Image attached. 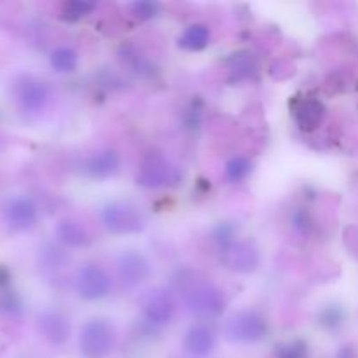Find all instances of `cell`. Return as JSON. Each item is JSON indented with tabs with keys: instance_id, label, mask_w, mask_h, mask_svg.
I'll list each match as a JSON object with an SVG mask.
<instances>
[{
	"instance_id": "obj_1",
	"label": "cell",
	"mask_w": 358,
	"mask_h": 358,
	"mask_svg": "<svg viewBox=\"0 0 358 358\" xmlns=\"http://www.w3.org/2000/svg\"><path fill=\"white\" fill-rule=\"evenodd\" d=\"M182 297L187 310L199 317H217L226 308L222 290L210 282L191 280L187 285L182 287Z\"/></svg>"
},
{
	"instance_id": "obj_2",
	"label": "cell",
	"mask_w": 358,
	"mask_h": 358,
	"mask_svg": "<svg viewBox=\"0 0 358 358\" xmlns=\"http://www.w3.org/2000/svg\"><path fill=\"white\" fill-rule=\"evenodd\" d=\"M115 345L114 327L107 320H90L79 336V350L86 358H105Z\"/></svg>"
},
{
	"instance_id": "obj_3",
	"label": "cell",
	"mask_w": 358,
	"mask_h": 358,
	"mask_svg": "<svg viewBox=\"0 0 358 358\" xmlns=\"http://www.w3.org/2000/svg\"><path fill=\"white\" fill-rule=\"evenodd\" d=\"M100 217L105 229L114 234L138 233L145 227V220H143L140 210L126 201L108 203L107 206H103Z\"/></svg>"
},
{
	"instance_id": "obj_4",
	"label": "cell",
	"mask_w": 358,
	"mask_h": 358,
	"mask_svg": "<svg viewBox=\"0 0 358 358\" xmlns=\"http://www.w3.org/2000/svg\"><path fill=\"white\" fill-rule=\"evenodd\" d=\"M224 332L229 341L257 343L268 334V322L257 311H240L227 318Z\"/></svg>"
},
{
	"instance_id": "obj_5",
	"label": "cell",
	"mask_w": 358,
	"mask_h": 358,
	"mask_svg": "<svg viewBox=\"0 0 358 358\" xmlns=\"http://www.w3.org/2000/svg\"><path fill=\"white\" fill-rule=\"evenodd\" d=\"M178 178L177 170L161 154L152 152L143 157L136 173V184L145 189H159L173 184Z\"/></svg>"
},
{
	"instance_id": "obj_6",
	"label": "cell",
	"mask_w": 358,
	"mask_h": 358,
	"mask_svg": "<svg viewBox=\"0 0 358 358\" xmlns=\"http://www.w3.org/2000/svg\"><path fill=\"white\" fill-rule=\"evenodd\" d=\"M76 289L83 299L98 301L108 296L112 289V280L103 268L96 264H86L77 271Z\"/></svg>"
},
{
	"instance_id": "obj_7",
	"label": "cell",
	"mask_w": 358,
	"mask_h": 358,
	"mask_svg": "<svg viewBox=\"0 0 358 358\" xmlns=\"http://www.w3.org/2000/svg\"><path fill=\"white\" fill-rule=\"evenodd\" d=\"M142 313L149 324L161 327L170 324L175 315V301L164 289H154L142 299Z\"/></svg>"
},
{
	"instance_id": "obj_8",
	"label": "cell",
	"mask_w": 358,
	"mask_h": 358,
	"mask_svg": "<svg viewBox=\"0 0 358 358\" xmlns=\"http://www.w3.org/2000/svg\"><path fill=\"white\" fill-rule=\"evenodd\" d=\"M115 273H117V278L122 287L133 289L145 282L150 273V266L147 259L138 252H124L117 257Z\"/></svg>"
},
{
	"instance_id": "obj_9",
	"label": "cell",
	"mask_w": 358,
	"mask_h": 358,
	"mask_svg": "<svg viewBox=\"0 0 358 358\" xmlns=\"http://www.w3.org/2000/svg\"><path fill=\"white\" fill-rule=\"evenodd\" d=\"M224 262L238 273H250L259 266V252L250 241H234L224 248Z\"/></svg>"
},
{
	"instance_id": "obj_10",
	"label": "cell",
	"mask_w": 358,
	"mask_h": 358,
	"mask_svg": "<svg viewBox=\"0 0 358 358\" xmlns=\"http://www.w3.org/2000/svg\"><path fill=\"white\" fill-rule=\"evenodd\" d=\"M17 101L28 112H41L49 101V87L42 80L24 79L17 86Z\"/></svg>"
},
{
	"instance_id": "obj_11",
	"label": "cell",
	"mask_w": 358,
	"mask_h": 358,
	"mask_svg": "<svg viewBox=\"0 0 358 358\" xmlns=\"http://www.w3.org/2000/svg\"><path fill=\"white\" fill-rule=\"evenodd\" d=\"M215 334L208 325H192L184 338V348L192 357H206L215 348Z\"/></svg>"
},
{
	"instance_id": "obj_12",
	"label": "cell",
	"mask_w": 358,
	"mask_h": 358,
	"mask_svg": "<svg viewBox=\"0 0 358 358\" xmlns=\"http://www.w3.org/2000/svg\"><path fill=\"white\" fill-rule=\"evenodd\" d=\"M325 105L317 98H304L294 107V119L303 131H313L324 122Z\"/></svg>"
},
{
	"instance_id": "obj_13",
	"label": "cell",
	"mask_w": 358,
	"mask_h": 358,
	"mask_svg": "<svg viewBox=\"0 0 358 358\" xmlns=\"http://www.w3.org/2000/svg\"><path fill=\"white\" fill-rule=\"evenodd\" d=\"M6 219L14 229H30L37 222V208L34 203L27 198H17L9 203L6 210Z\"/></svg>"
},
{
	"instance_id": "obj_14",
	"label": "cell",
	"mask_w": 358,
	"mask_h": 358,
	"mask_svg": "<svg viewBox=\"0 0 358 358\" xmlns=\"http://www.w3.org/2000/svg\"><path fill=\"white\" fill-rule=\"evenodd\" d=\"M121 168V157L115 150H101V152L94 154L93 157H90L86 164V171L93 178L98 180H105V178L114 177L115 173Z\"/></svg>"
},
{
	"instance_id": "obj_15",
	"label": "cell",
	"mask_w": 358,
	"mask_h": 358,
	"mask_svg": "<svg viewBox=\"0 0 358 358\" xmlns=\"http://www.w3.org/2000/svg\"><path fill=\"white\" fill-rule=\"evenodd\" d=\"M38 329L48 341L52 345H63L70 336V324L63 315L59 313H42L38 317Z\"/></svg>"
},
{
	"instance_id": "obj_16",
	"label": "cell",
	"mask_w": 358,
	"mask_h": 358,
	"mask_svg": "<svg viewBox=\"0 0 358 358\" xmlns=\"http://www.w3.org/2000/svg\"><path fill=\"white\" fill-rule=\"evenodd\" d=\"M56 234H58L59 241L69 247H86L90 243V233L84 227L83 222L76 219H63L56 227Z\"/></svg>"
},
{
	"instance_id": "obj_17",
	"label": "cell",
	"mask_w": 358,
	"mask_h": 358,
	"mask_svg": "<svg viewBox=\"0 0 358 358\" xmlns=\"http://www.w3.org/2000/svg\"><path fill=\"white\" fill-rule=\"evenodd\" d=\"M210 28L206 24H191L178 37V45L185 51H201L210 44Z\"/></svg>"
},
{
	"instance_id": "obj_18",
	"label": "cell",
	"mask_w": 358,
	"mask_h": 358,
	"mask_svg": "<svg viewBox=\"0 0 358 358\" xmlns=\"http://www.w3.org/2000/svg\"><path fill=\"white\" fill-rule=\"evenodd\" d=\"M49 63L52 69L59 73H70L77 69L79 65V58L77 52L70 48H58L51 52L49 56Z\"/></svg>"
},
{
	"instance_id": "obj_19",
	"label": "cell",
	"mask_w": 358,
	"mask_h": 358,
	"mask_svg": "<svg viewBox=\"0 0 358 358\" xmlns=\"http://www.w3.org/2000/svg\"><path fill=\"white\" fill-rule=\"evenodd\" d=\"M252 173V161L245 156L231 157L226 164V178L231 184H240Z\"/></svg>"
},
{
	"instance_id": "obj_20",
	"label": "cell",
	"mask_w": 358,
	"mask_h": 358,
	"mask_svg": "<svg viewBox=\"0 0 358 358\" xmlns=\"http://www.w3.org/2000/svg\"><path fill=\"white\" fill-rule=\"evenodd\" d=\"M231 63V72L236 73L238 79H243V77L252 76V72L255 70V59L250 52L241 51L233 55V58L229 59Z\"/></svg>"
},
{
	"instance_id": "obj_21",
	"label": "cell",
	"mask_w": 358,
	"mask_h": 358,
	"mask_svg": "<svg viewBox=\"0 0 358 358\" xmlns=\"http://www.w3.org/2000/svg\"><path fill=\"white\" fill-rule=\"evenodd\" d=\"M96 7L94 2H87V0H73V2H66L63 6V17L66 21H79L80 17L91 14V10Z\"/></svg>"
},
{
	"instance_id": "obj_22",
	"label": "cell",
	"mask_w": 358,
	"mask_h": 358,
	"mask_svg": "<svg viewBox=\"0 0 358 358\" xmlns=\"http://www.w3.org/2000/svg\"><path fill=\"white\" fill-rule=\"evenodd\" d=\"M276 358H308V345L304 341H292L280 346Z\"/></svg>"
},
{
	"instance_id": "obj_23",
	"label": "cell",
	"mask_w": 358,
	"mask_h": 358,
	"mask_svg": "<svg viewBox=\"0 0 358 358\" xmlns=\"http://www.w3.org/2000/svg\"><path fill=\"white\" fill-rule=\"evenodd\" d=\"M234 234H236V231H234V226L233 224H219V226L215 227V231H213V240L217 241V243L220 245V248H227L229 245H233L234 241Z\"/></svg>"
},
{
	"instance_id": "obj_24",
	"label": "cell",
	"mask_w": 358,
	"mask_h": 358,
	"mask_svg": "<svg viewBox=\"0 0 358 358\" xmlns=\"http://www.w3.org/2000/svg\"><path fill=\"white\" fill-rule=\"evenodd\" d=\"M133 14H135L138 20H152L154 16H157L159 13V6L156 2H135L131 6Z\"/></svg>"
},
{
	"instance_id": "obj_25",
	"label": "cell",
	"mask_w": 358,
	"mask_h": 358,
	"mask_svg": "<svg viewBox=\"0 0 358 358\" xmlns=\"http://www.w3.org/2000/svg\"><path fill=\"white\" fill-rule=\"evenodd\" d=\"M318 320H320V324L324 325V327H338L343 320V313L334 306L325 308L320 313V317H318Z\"/></svg>"
},
{
	"instance_id": "obj_26",
	"label": "cell",
	"mask_w": 358,
	"mask_h": 358,
	"mask_svg": "<svg viewBox=\"0 0 358 358\" xmlns=\"http://www.w3.org/2000/svg\"><path fill=\"white\" fill-rule=\"evenodd\" d=\"M292 222H294V227H296L299 233H310V219H308V213L304 212V210H296L292 215Z\"/></svg>"
},
{
	"instance_id": "obj_27",
	"label": "cell",
	"mask_w": 358,
	"mask_h": 358,
	"mask_svg": "<svg viewBox=\"0 0 358 358\" xmlns=\"http://www.w3.org/2000/svg\"><path fill=\"white\" fill-rule=\"evenodd\" d=\"M336 358H353V355H352V352H350L348 348H343L341 352L338 353V357Z\"/></svg>"
}]
</instances>
